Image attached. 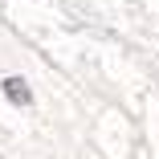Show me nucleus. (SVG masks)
Masks as SVG:
<instances>
[{"mask_svg":"<svg viewBox=\"0 0 159 159\" xmlns=\"http://www.w3.org/2000/svg\"><path fill=\"white\" fill-rule=\"evenodd\" d=\"M4 94H8L12 102H29V90H25L20 78H8V82H4Z\"/></svg>","mask_w":159,"mask_h":159,"instance_id":"f257e3e1","label":"nucleus"}]
</instances>
